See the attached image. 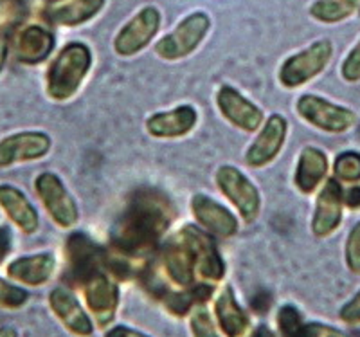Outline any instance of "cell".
<instances>
[{"instance_id":"cell-1","label":"cell","mask_w":360,"mask_h":337,"mask_svg":"<svg viewBox=\"0 0 360 337\" xmlns=\"http://www.w3.org/2000/svg\"><path fill=\"white\" fill-rule=\"evenodd\" d=\"M169 198L157 189L141 188L128 201L112 231L119 256H143L152 251L175 217Z\"/></svg>"},{"instance_id":"cell-2","label":"cell","mask_w":360,"mask_h":337,"mask_svg":"<svg viewBox=\"0 0 360 337\" xmlns=\"http://www.w3.org/2000/svg\"><path fill=\"white\" fill-rule=\"evenodd\" d=\"M90 63H92V54L85 44L72 42L63 47L45 75V82H47L45 89L49 98L56 101H67L72 98L82 87Z\"/></svg>"},{"instance_id":"cell-3","label":"cell","mask_w":360,"mask_h":337,"mask_svg":"<svg viewBox=\"0 0 360 337\" xmlns=\"http://www.w3.org/2000/svg\"><path fill=\"white\" fill-rule=\"evenodd\" d=\"M34 191L58 227L69 229L78 224V206L54 173H40L34 181Z\"/></svg>"},{"instance_id":"cell-4","label":"cell","mask_w":360,"mask_h":337,"mask_svg":"<svg viewBox=\"0 0 360 337\" xmlns=\"http://www.w3.org/2000/svg\"><path fill=\"white\" fill-rule=\"evenodd\" d=\"M332 44L328 40L315 42L314 46L301 53L294 54L283 63L279 70V82L288 89H295L299 85H304L311 78L323 72L332 58Z\"/></svg>"},{"instance_id":"cell-5","label":"cell","mask_w":360,"mask_h":337,"mask_svg":"<svg viewBox=\"0 0 360 337\" xmlns=\"http://www.w3.org/2000/svg\"><path fill=\"white\" fill-rule=\"evenodd\" d=\"M209 17L205 13H193L176 25L173 33L157 42L155 53L164 60H180L200 46L209 31Z\"/></svg>"},{"instance_id":"cell-6","label":"cell","mask_w":360,"mask_h":337,"mask_svg":"<svg viewBox=\"0 0 360 337\" xmlns=\"http://www.w3.org/2000/svg\"><path fill=\"white\" fill-rule=\"evenodd\" d=\"M217 184L221 193L234 204L247 224L256 220L259 213V193L256 186L234 166H221L217 172Z\"/></svg>"},{"instance_id":"cell-7","label":"cell","mask_w":360,"mask_h":337,"mask_svg":"<svg viewBox=\"0 0 360 337\" xmlns=\"http://www.w3.org/2000/svg\"><path fill=\"white\" fill-rule=\"evenodd\" d=\"M69 276L76 284H85L107 265V253L83 233L70 234L65 246Z\"/></svg>"},{"instance_id":"cell-8","label":"cell","mask_w":360,"mask_h":337,"mask_svg":"<svg viewBox=\"0 0 360 337\" xmlns=\"http://www.w3.org/2000/svg\"><path fill=\"white\" fill-rule=\"evenodd\" d=\"M297 112L304 121L314 125L315 128L332 132V134L346 132L355 123V114L349 108L337 107L319 96H301L297 101Z\"/></svg>"},{"instance_id":"cell-9","label":"cell","mask_w":360,"mask_h":337,"mask_svg":"<svg viewBox=\"0 0 360 337\" xmlns=\"http://www.w3.org/2000/svg\"><path fill=\"white\" fill-rule=\"evenodd\" d=\"M160 27V15L155 8L141 9L117 33L114 49L119 56H134L152 42Z\"/></svg>"},{"instance_id":"cell-10","label":"cell","mask_w":360,"mask_h":337,"mask_svg":"<svg viewBox=\"0 0 360 337\" xmlns=\"http://www.w3.org/2000/svg\"><path fill=\"white\" fill-rule=\"evenodd\" d=\"M51 150V137L44 132H20L0 141V168L37 160Z\"/></svg>"},{"instance_id":"cell-11","label":"cell","mask_w":360,"mask_h":337,"mask_svg":"<svg viewBox=\"0 0 360 337\" xmlns=\"http://www.w3.org/2000/svg\"><path fill=\"white\" fill-rule=\"evenodd\" d=\"M83 294H85L86 307L94 316L98 326L101 329L107 326L114 319L115 309H117V285L110 280V276L99 271L83 284Z\"/></svg>"},{"instance_id":"cell-12","label":"cell","mask_w":360,"mask_h":337,"mask_svg":"<svg viewBox=\"0 0 360 337\" xmlns=\"http://www.w3.org/2000/svg\"><path fill=\"white\" fill-rule=\"evenodd\" d=\"M287 137V120L281 115H270L263 125L258 139L247 150V165L250 168H263L278 157Z\"/></svg>"},{"instance_id":"cell-13","label":"cell","mask_w":360,"mask_h":337,"mask_svg":"<svg viewBox=\"0 0 360 337\" xmlns=\"http://www.w3.org/2000/svg\"><path fill=\"white\" fill-rule=\"evenodd\" d=\"M342 189L339 182L335 179H328L315 204L314 220H311L315 236L324 239L335 233L342 220Z\"/></svg>"},{"instance_id":"cell-14","label":"cell","mask_w":360,"mask_h":337,"mask_svg":"<svg viewBox=\"0 0 360 337\" xmlns=\"http://www.w3.org/2000/svg\"><path fill=\"white\" fill-rule=\"evenodd\" d=\"M217 103L221 115L231 125L243 132L258 130L263 123V112L249 99L243 98L233 87L224 85L217 94Z\"/></svg>"},{"instance_id":"cell-15","label":"cell","mask_w":360,"mask_h":337,"mask_svg":"<svg viewBox=\"0 0 360 337\" xmlns=\"http://www.w3.org/2000/svg\"><path fill=\"white\" fill-rule=\"evenodd\" d=\"M191 211L198 226L204 227L207 233L217 234L220 239L233 236L238 231V220L227 208L220 202L213 201L205 195H195L191 198Z\"/></svg>"},{"instance_id":"cell-16","label":"cell","mask_w":360,"mask_h":337,"mask_svg":"<svg viewBox=\"0 0 360 337\" xmlns=\"http://www.w3.org/2000/svg\"><path fill=\"white\" fill-rule=\"evenodd\" d=\"M49 305L58 319L62 321V325L74 336L89 337L94 332V325H92L90 317L83 312L82 305L67 288H54L49 294Z\"/></svg>"},{"instance_id":"cell-17","label":"cell","mask_w":360,"mask_h":337,"mask_svg":"<svg viewBox=\"0 0 360 337\" xmlns=\"http://www.w3.org/2000/svg\"><path fill=\"white\" fill-rule=\"evenodd\" d=\"M197 125V110L189 105H182L169 112L153 114L146 121V130L157 139H175L182 137Z\"/></svg>"},{"instance_id":"cell-18","label":"cell","mask_w":360,"mask_h":337,"mask_svg":"<svg viewBox=\"0 0 360 337\" xmlns=\"http://www.w3.org/2000/svg\"><path fill=\"white\" fill-rule=\"evenodd\" d=\"M54 272V258L49 253L22 256L8 265V276L13 281L29 287H40L51 280Z\"/></svg>"},{"instance_id":"cell-19","label":"cell","mask_w":360,"mask_h":337,"mask_svg":"<svg viewBox=\"0 0 360 337\" xmlns=\"http://www.w3.org/2000/svg\"><path fill=\"white\" fill-rule=\"evenodd\" d=\"M54 49V37L41 25H27L17 38V60L25 65L44 62Z\"/></svg>"},{"instance_id":"cell-20","label":"cell","mask_w":360,"mask_h":337,"mask_svg":"<svg viewBox=\"0 0 360 337\" xmlns=\"http://www.w3.org/2000/svg\"><path fill=\"white\" fill-rule=\"evenodd\" d=\"M0 206L4 208L6 215L11 218V222L18 229L24 231L25 234H31L38 229L37 210L17 188L8 184L0 186Z\"/></svg>"},{"instance_id":"cell-21","label":"cell","mask_w":360,"mask_h":337,"mask_svg":"<svg viewBox=\"0 0 360 337\" xmlns=\"http://www.w3.org/2000/svg\"><path fill=\"white\" fill-rule=\"evenodd\" d=\"M328 173V157L319 148L307 146L301 152L295 168V186L303 193H314L315 188L324 181Z\"/></svg>"},{"instance_id":"cell-22","label":"cell","mask_w":360,"mask_h":337,"mask_svg":"<svg viewBox=\"0 0 360 337\" xmlns=\"http://www.w3.org/2000/svg\"><path fill=\"white\" fill-rule=\"evenodd\" d=\"M214 312L220 329L227 337H245L249 332L250 321L242 307L236 303L234 292L231 287H225L224 292L218 296Z\"/></svg>"},{"instance_id":"cell-23","label":"cell","mask_w":360,"mask_h":337,"mask_svg":"<svg viewBox=\"0 0 360 337\" xmlns=\"http://www.w3.org/2000/svg\"><path fill=\"white\" fill-rule=\"evenodd\" d=\"M103 6H105V0H69L65 4L53 6L47 9L44 17L45 20L54 25L74 27V25H79L96 17Z\"/></svg>"},{"instance_id":"cell-24","label":"cell","mask_w":360,"mask_h":337,"mask_svg":"<svg viewBox=\"0 0 360 337\" xmlns=\"http://www.w3.org/2000/svg\"><path fill=\"white\" fill-rule=\"evenodd\" d=\"M359 6L360 0H317L310 8V15L324 24H335L353 15Z\"/></svg>"},{"instance_id":"cell-25","label":"cell","mask_w":360,"mask_h":337,"mask_svg":"<svg viewBox=\"0 0 360 337\" xmlns=\"http://www.w3.org/2000/svg\"><path fill=\"white\" fill-rule=\"evenodd\" d=\"M278 326L281 337H308L307 326L303 325L301 314L297 312V309L290 307V305L279 310Z\"/></svg>"},{"instance_id":"cell-26","label":"cell","mask_w":360,"mask_h":337,"mask_svg":"<svg viewBox=\"0 0 360 337\" xmlns=\"http://www.w3.org/2000/svg\"><path fill=\"white\" fill-rule=\"evenodd\" d=\"M335 177L342 182H359L360 181V153L344 152L335 159L333 165Z\"/></svg>"},{"instance_id":"cell-27","label":"cell","mask_w":360,"mask_h":337,"mask_svg":"<svg viewBox=\"0 0 360 337\" xmlns=\"http://www.w3.org/2000/svg\"><path fill=\"white\" fill-rule=\"evenodd\" d=\"M191 330H193V337H220L218 336L217 329H214L213 321H211V317H209L207 310L204 309L193 310Z\"/></svg>"},{"instance_id":"cell-28","label":"cell","mask_w":360,"mask_h":337,"mask_svg":"<svg viewBox=\"0 0 360 337\" xmlns=\"http://www.w3.org/2000/svg\"><path fill=\"white\" fill-rule=\"evenodd\" d=\"M346 263L349 271L360 274V222L353 227L346 242Z\"/></svg>"},{"instance_id":"cell-29","label":"cell","mask_w":360,"mask_h":337,"mask_svg":"<svg viewBox=\"0 0 360 337\" xmlns=\"http://www.w3.org/2000/svg\"><path fill=\"white\" fill-rule=\"evenodd\" d=\"M342 76L346 82H359L360 80V42L355 49L348 54L342 63Z\"/></svg>"},{"instance_id":"cell-30","label":"cell","mask_w":360,"mask_h":337,"mask_svg":"<svg viewBox=\"0 0 360 337\" xmlns=\"http://www.w3.org/2000/svg\"><path fill=\"white\" fill-rule=\"evenodd\" d=\"M340 319L349 325H360V292L348 305H344L340 310Z\"/></svg>"},{"instance_id":"cell-31","label":"cell","mask_w":360,"mask_h":337,"mask_svg":"<svg viewBox=\"0 0 360 337\" xmlns=\"http://www.w3.org/2000/svg\"><path fill=\"white\" fill-rule=\"evenodd\" d=\"M308 337H346L339 330L332 329L328 325H319V323H311V325H307Z\"/></svg>"},{"instance_id":"cell-32","label":"cell","mask_w":360,"mask_h":337,"mask_svg":"<svg viewBox=\"0 0 360 337\" xmlns=\"http://www.w3.org/2000/svg\"><path fill=\"white\" fill-rule=\"evenodd\" d=\"M9 249H11V231L2 226L0 227V263L4 262Z\"/></svg>"},{"instance_id":"cell-33","label":"cell","mask_w":360,"mask_h":337,"mask_svg":"<svg viewBox=\"0 0 360 337\" xmlns=\"http://www.w3.org/2000/svg\"><path fill=\"white\" fill-rule=\"evenodd\" d=\"M344 202H346V206L349 210H359L360 208V186H353L346 191L344 195Z\"/></svg>"},{"instance_id":"cell-34","label":"cell","mask_w":360,"mask_h":337,"mask_svg":"<svg viewBox=\"0 0 360 337\" xmlns=\"http://www.w3.org/2000/svg\"><path fill=\"white\" fill-rule=\"evenodd\" d=\"M105 337H148L141 332H135V330L127 329V326H115V329L108 330Z\"/></svg>"},{"instance_id":"cell-35","label":"cell","mask_w":360,"mask_h":337,"mask_svg":"<svg viewBox=\"0 0 360 337\" xmlns=\"http://www.w3.org/2000/svg\"><path fill=\"white\" fill-rule=\"evenodd\" d=\"M250 337H276V336L272 333V330L266 329L265 325H262V326H258V329L254 330L252 336H250Z\"/></svg>"},{"instance_id":"cell-36","label":"cell","mask_w":360,"mask_h":337,"mask_svg":"<svg viewBox=\"0 0 360 337\" xmlns=\"http://www.w3.org/2000/svg\"><path fill=\"white\" fill-rule=\"evenodd\" d=\"M6 56H8V46H6L4 38H0V69L4 67Z\"/></svg>"},{"instance_id":"cell-37","label":"cell","mask_w":360,"mask_h":337,"mask_svg":"<svg viewBox=\"0 0 360 337\" xmlns=\"http://www.w3.org/2000/svg\"><path fill=\"white\" fill-rule=\"evenodd\" d=\"M0 337H18L17 330L11 329V326H2L0 329Z\"/></svg>"},{"instance_id":"cell-38","label":"cell","mask_w":360,"mask_h":337,"mask_svg":"<svg viewBox=\"0 0 360 337\" xmlns=\"http://www.w3.org/2000/svg\"><path fill=\"white\" fill-rule=\"evenodd\" d=\"M8 4H9V0H0V13L8 11V9H4Z\"/></svg>"},{"instance_id":"cell-39","label":"cell","mask_w":360,"mask_h":337,"mask_svg":"<svg viewBox=\"0 0 360 337\" xmlns=\"http://www.w3.org/2000/svg\"><path fill=\"white\" fill-rule=\"evenodd\" d=\"M49 2H60V0H49Z\"/></svg>"}]
</instances>
